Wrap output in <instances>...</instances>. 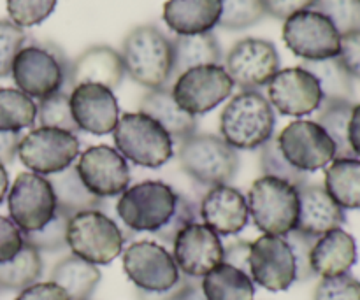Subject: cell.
I'll return each mask as SVG.
<instances>
[{
    "label": "cell",
    "instance_id": "obj_1",
    "mask_svg": "<svg viewBox=\"0 0 360 300\" xmlns=\"http://www.w3.org/2000/svg\"><path fill=\"white\" fill-rule=\"evenodd\" d=\"M125 74L148 90L172 83V41L155 25L132 28L122 42Z\"/></svg>",
    "mask_w": 360,
    "mask_h": 300
},
{
    "label": "cell",
    "instance_id": "obj_2",
    "mask_svg": "<svg viewBox=\"0 0 360 300\" xmlns=\"http://www.w3.org/2000/svg\"><path fill=\"white\" fill-rule=\"evenodd\" d=\"M276 115L267 97L248 90L234 95L220 115L221 139L234 150H259L273 139Z\"/></svg>",
    "mask_w": 360,
    "mask_h": 300
},
{
    "label": "cell",
    "instance_id": "obj_3",
    "mask_svg": "<svg viewBox=\"0 0 360 300\" xmlns=\"http://www.w3.org/2000/svg\"><path fill=\"white\" fill-rule=\"evenodd\" d=\"M176 155L181 171L206 188L229 185L238 174V150L213 133H192L178 143Z\"/></svg>",
    "mask_w": 360,
    "mask_h": 300
},
{
    "label": "cell",
    "instance_id": "obj_4",
    "mask_svg": "<svg viewBox=\"0 0 360 300\" xmlns=\"http://www.w3.org/2000/svg\"><path fill=\"white\" fill-rule=\"evenodd\" d=\"M69 65L58 46L46 44L23 46L14 58L13 76L18 90L30 98H46L58 91L69 90Z\"/></svg>",
    "mask_w": 360,
    "mask_h": 300
},
{
    "label": "cell",
    "instance_id": "obj_5",
    "mask_svg": "<svg viewBox=\"0 0 360 300\" xmlns=\"http://www.w3.org/2000/svg\"><path fill=\"white\" fill-rule=\"evenodd\" d=\"M112 137L116 151L139 167L158 169L174 155L171 136L153 118L141 111L120 116Z\"/></svg>",
    "mask_w": 360,
    "mask_h": 300
},
{
    "label": "cell",
    "instance_id": "obj_6",
    "mask_svg": "<svg viewBox=\"0 0 360 300\" xmlns=\"http://www.w3.org/2000/svg\"><path fill=\"white\" fill-rule=\"evenodd\" d=\"M246 202L253 223L266 235L285 237L295 230L299 193L290 183L273 176H262L252 185Z\"/></svg>",
    "mask_w": 360,
    "mask_h": 300
},
{
    "label": "cell",
    "instance_id": "obj_7",
    "mask_svg": "<svg viewBox=\"0 0 360 300\" xmlns=\"http://www.w3.org/2000/svg\"><path fill=\"white\" fill-rule=\"evenodd\" d=\"M127 235L111 216L102 211H83L69 220L67 246L72 255L94 263L108 266L123 253Z\"/></svg>",
    "mask_w": 360,
    "mask_h": 300
},
{
    "label": "cell",
    "instance_id": "obj_8",
    "mask_svg": "<svg viewBox=\"0 0 360 300\" xmlns=\"http://www.w3.org/2000/svg\"><path fill=\"white\" fill-rule=\"evenodd\" d=\"M178 193L164 181H141L120 195L116 214L130 232L160 230L176 209Z\"/></svg>",
    "mask_w": 360,
    "mask_h": 300
},
{
    "label": "cell",
    "instance_id": "obj_9",
    "mask_svg": "<svg viewBox=\"0 0 360 300\" xmlns=\"http://www.w3.org/2000/svg\"><path fill=\"white\" fill-rule=\"evenodd\" d=\"M81 144L76 133L39 126L21 136L18 158L39 176H53L65 171L79 158Z\"/></svg>",
    "mask_w": 360,
    "mask_h": 300
},
{
    "label": "cell",
    "instance_id": "obj_10",
    "mask_svg": "<svg viewBox=\"0 0 360 300\" xmlns=\"http://www.w3.org/2000/svg\"><path fill=\"white\" fill-rule=\"evenodd\" d=\"M234 90L231 76L221 65H200L188 69L172 81V97L185 112L202 116L227 100Z\"/></svg>",
    "mask_w": 360,
    "mask_h": 300
},
{
    "label": "cell",
    "instance_id": "obj_11",
    "mask_svg": "<svg viewBox=\"0 0 360 300\" xmlns=\"http://www.w3.org/2000/svg\"><path fill=\"white\" fill-rule=\"evenodd\" d=\"M7 209L13 223L23 234L41 230L56 214V199L49 179L34 172L18 176L7 193Z\"/></svg>",
    "mask_w": 360,
    "mask_h": 300
},
{
    "label": "cell",
    "instance_id": "obj_12",
    "mask_svg": "<svg viewBox=\"0 0 360 300\" xmlns=\"http://www.w3.org/2000/svg\"><path fill=\"white\" fill-rule=\"evenodd\" d=\"M283 41L295 56L316 62L340 55L341 34L329 18L309 9L285 20Z\"/></svg>",
    "mask_w": 360,
    "mask_h": 300
},
{
    "label": "cell",
    "instance_id": "obj_13",
    "mask_svg": "<svg viewBox=\"0 0 360 300\" xmlns=\"http://www.w3.org/2000/svg\"><path fill=\"white\" fill-rule=\"evenodd\" d=\"M123 270L137 290L160 294L174 288L181 280L171 253L151 241L134 242L123 253Z\"/></svg>",
    "mask_w": 360,
    "mask_h": 300
},
{
    "label": "cell",
    "instance_id": "obj_14",
    "mask_svg": "<svg viewBox=\"0 0 360 300\" xmlns=\"http://www.w3.org/2000/svg\"><path fill=\"white\" fill-rule=\"evenodd\" d=\"M285 160L302 172L326 169L336 158V146L316 122L297 119L285 126L276 137Z\"/></svg>",
    "mask_w": 360,
    "mask_h": 300
},
{
    "label": "cell",
    "instance_id": "obj_15",
    "mask_svg": "<svg viewBox=\"0 0 360 300\" xmlns=\"http://www.w3.org/2000/svg\"><path fill=\"white\" fill-rule=\"evenodd\" d=\"M225 70L234 86L243 91L259 90L280 72V53L266 39H241L225 56Z\"/></svg>",
    "mask_w": 360,
    "mask_h": 300
},
{
    "label": "cell",
    "instance_id": "obj_16",
    "mask_svg": "<svg viewBox=\"0 0 360 300\" xmlns=\"http://www.w3.org/2000/svg\"><path fill=\"white\" fill-rule=\"evenodd\" d=\"M250 276L269 292L288 290L297 281V269L287 239L266 234L255 239L250 249Z\"/></svg>",
    "mask_w": 360,
    "mask_h": 300
},
{
    "label": "cell",
    "instance_id": "obj_17",
    "mask_svg": "<svg viewBox=\"0 0 360 300\" xmlns=\"http://www.w3.org/2000/svg\"><path fill=\"white\" fill-rule=\"evenodd\" d=\"M76 169L83 185L102 200L122 195L130 185V167L127 160L115 148L105 144L83 151Z\"/></svg>",
    "mask_w": 360,
    "mask_h": 300
},
{
    "label": "cell",
    "instance_id": "obj_18",
    "mask_svg": "<svg viewBox=\"0 0 360 300\" xmlns=\"http://www.w3.org/2000/svg\"><path fill=\"white\" fill-rule=\"evenodd\" d=\"M267 100L283 116H308L316 112L323 100L316 77L306 69H283L267 84Z\"/></svg>",
    "mask_w": 360,
    "mask_h": 300
},
{
    "label": "cell",
    "instance_id": "obj_19",
    "mask_svg": "<svg viewBox=\"0 0 360 300\" xmlns=\"http://www.w3.org/2000/svg\"><path fill=\"white\" fill-rule=\"evenodd\" d=\"M172 259L179 273L202 280L210 270L224 262V244L217 232L204 223H190L172 242Z\"/></svg>",
    "mask_w": 360,
    "mask_h": 300
},
{
    "label": "cell",
    "instance_id": "obj_20",
    "mask_svg": "<svg viewBox=\"0 0 360 300\" xmlns=\"http://www.w3.org/2000/svg\"><path fill=\"white\" fill-rule=\"evenodd\" d=\"M69 104L77 129L91 136H108L120 119L118 100L102 84H77L70 90Z\"/></svg>",
    "mask_w": 360,
    "mask_h": 300
},
{
    "label": "cell",
    "instance_id": "obj_21",
    "mask_svg": "<svg viewBox=\"0 0 360 300\" xmlns=\"http://www.w3.org/2000/svg\"><path fill=\"white\" fill-rule=\"evenodd\" d=\"M199 216L218 235H236L250 221L248 202L234 186L218 185L204 193Z\"/></svg>",
    "mask_w": 360,
    "mask_h": 300
},
{
    "label": "cell",
    "instance_id": "obj_22",
    "mask_svg": "<svg viewBox=\"0 0 360 300\" xmlns=\"http://www.w3.org/2000/svg\"><path fill=\"white\" fill-rule=\"evenodd\" d=\"M299 214L295 230L319 239L347 223L345 209L327 193L322 185L299 186Z\"/></svg>",
    "mask_w": 360,
    "mask_h": 300
},
{
    "label": "cell",
    "instance_id": "obj_23",
    "mask_svg": "<svg viewBox=\"0 0 360 300\" xmlns=\"http://www.w3.org/2000/svg\"><path fill=\"white\" fill-rule=\"evenodd\" d=\"M125 77L122 55L109 46L97 44L84 49L69 65V90L77 84L94 83L115 90Z\"/></svg>",
    "mask_w": 360,
    "mask_h": 300
},
{
    "label": "cell",
    "instance_id": "obj_24",
    "mask_svg": "<svg viewBox=\"0 0 360 300\" xmlns=\"http://www.w3.org/2000/svg\"><path fill=\"white\" fill-rule=\"evenodd\" d=\"M357 259V242L354 235L343 228H336L316 239L309 263L315 276L333 278L350 273Z\"/></svg>",
    "mask_w": 360,
    "mask_h": 300
},
{
    "label": "cell",
    "instance_id": "obj_25",
    "mask_svg": "<svg viewBox=\"0 0 360 300\" xmlns=\"http://www.w3.org/2000/svg\"><path fill=\"white\" fill-rule=\"evenodd\" d=\"M221 16V0H169L164 21L174 34L195 35L211 32Z\"/></svg>",
    "mask_w": 360,
    "mask_h": 300
},
{
    "label": "cell",
    "instance_id": "obj_26",
    "mask_svg": "<svg viewBox=\"0 0 360 300\" xmlns=\"http://www.w3.org/2000/svg\"><path fill=\"white\" fill-rule=\"evenodd\" d=\"M139 107L141 112L153 118L171 136L172 143H181L197 132V118L179 109L169 86L144 93Z\"/></svg>",
    "mask_w": 360,
    "mask_h": 300
},
{
    "label": "cell",
    "instance_id": "obj_27",
    "mask_svg": "<svg viewBox=\"0 0 360 300\" xmlns=\"http://www.w3.org/2000/svg\"><path fill=\"white\" fill-rule=\"evenodd\" d=\"M171 41L172 81L193 67L220 65L221 48L218 44V39L211 32L195 35H176Z\"/></svg>",
    "mask_w": 360,
    "mask_h": 300
},
{
    "label": "cell",
    "instance_id": "obj_28",
    "mask_svg": "<svg viewBox=\"0 0 360 300\" xmlns=\"http://www.w3.org/2000/svg\"><path fill=\"white\" fill-rule=\"evenodd\" d=\"M101 280L98 267L76 255L60 260L49 274V281L58 285L69 300H90Z\"/></svg>",
    "mask_w": 360,
    "mask_h": 300
},
{
    "label": "cell",
    "instance_id": "obj_29",
    "mask_svg": "<svg viewBox=\"0 0 360 300\" xmlns=\"http://www.w3.org/2000/svg\"><path fill=\"white\" fill-rule=\"evenodd\" d=\"M49 183L55 192L56 211L62 213L63 216L72 218L83 211H102L104 207L102 199L90 193V190L83 185L76 165H70L65 171L53 174Z\"/></svg>",
    "mask_w": 360,
    "mask_h": 300
},
{
    "label": "cell",
    "instance_id": "obj_30",
    "mask_svg": "<svg viewBox=\"0 0 360 300\" xmlns=\"http://www.w3.org/2000/svg\"><path fill=\"white\" fill-rule=\"evenodd\" d=\"M207 300H253L255 283L243 270L221 262L200 280Z\"/></svg>",
    "mask_w": 360,
    "mask_h": 300
},
{
    "label": "cell",
    "instance_id": "obj_31",
    "mask_svg": "<svg viewBox=\"0 0 360 300\" xmlns=\"http://www.w3.org/2000/svg\"><path fill=\"white\" fill-rule=\"evenodd\" d=\"M323 188L343 209H360V158H334Z\"/></svg>",
    "mask_w": 360,
    "mask_h": 300
},
{
    "label": "cell",
    "instance_id": "obj_32",
    "mask_svg": "<svg viewBox=\"0 0 360 300\" xmlns=\"http://www.w3.org/2000/svg\"><path fill=\"white\" fill-rule=\"evenodd\" d=\"M302 69L316 77L322 90L323 100H347L354 102L355 81L343 67L338 56L316 62H302Z\"/></svg>",
    "mask_w": 360,
    "mask_h": 300
},
{
    "label": "cell",
    "instance_id": "obj_33",
    "mask_svg": "<svg viewBox=\"0 0 360 300\" xmlns=\"http://www.w3.org/2000/svg\"><path fill=\"white\" fill-rule=\"evenodd\" d=\"M355 104L347 100H322L316 109V123L327 132L336 146V158H354V151L348 141L352 112Z\"/></svg>",
    "mask_w": 360,
    "mask_h": 300
},
{
    "label": "cell",
    "instance_id": "obj_34",
    "mask_svg": "<svg viewBox=\"0 0 360 300\" xmlns=\"http://www.w3.org/2000/svg\"><path fill=\"white\" fill-rule=\"evenodd\" d=\"M42 276L41 252L25 242L16 256L0 263V290L21 292L39 283Z\"/></svg>",
    "mask_w": 360,
    "mask_h": 300
},
{
    "label": "cell",
    "instance_id": "obj_35",
    "mask_svg": "<svg viewBox=\"0 0 360 300\" xmlns=\"http://www.w3.org/2000/svg\"><path fill=\"white\" fill-rule=\"evenodd\" d=\"M37 122L34 98L16 88H0V132H21Z\"/></svg>",
    "mask_w": 360,
    "mask_h": 300
},
{
    "label": "cell",
    "instance_id": "obj_36",
    "mask_svg": "<svg viewBox=\"0 0 360 300\" xmlns=\"http://www.w3.org/2000/svg\"><path fill=\"white\" fill-rule=\"evenodd\" d=\"M262 0H221L218 25L225 30H245L266 18Z\"/></svg>",
    "mask_w": 360,
    "mask_h": 300
},
{
    "label": "cell",
    "instance_id": "obj_37",
    "mask_svg": "<svg viewBox=\"0 0 360 300\" xmlns=\"http://www.w3.org/2000/svg\"><path fill=\"white\" fill-rule=\"evenodd\" d=\"M37 119L39 125L48 126V129L67 130L70 133L79 132L72 118V112H70L67 91H58V93L41 98L37 105Z\"/></svg>",
    "mask_w": 360,
    "mask_h": 300
},
{
    "label": "cell",
    "instance_id": "obj_38",
    "mask_svg": "<svg viewBox=\"0 0 360 300\" xmlns=\"http://www.w3.org/2000/svg\"><path fill=\"white\" fill-rule=\"evenodd\" d=\"M260 167H262L264 176H273V178L283 179V181L294 185L295 188L309 183L306 172L299 171V169H295L294 165H290L285 160L280 148H278L276 137L269 139L260 148Z\"/></svg>",
    "mask_w": 360,
    "mask_h": 300
},
{
    "label": "cell",
    "instance_id": "obj_39",
    "mask_svg": "<svg viewBox=\"0 0 360 300\" xmlns=\"http://www.w3.org/2000/svg\"><path fill=\"white\" fill-rule=\"evenodd\" d=\"M69 220L70 218L63 216L62 213L56 211L55 218H53L48 225H44L41 230L23 234L25 242L34 246L37 252H44V253L63 252L65 248H69V246H67V227H69Z\"/></svg>",
    "mask_w": 360,
    "mask_h": 300
},
{
    "label": "cell",
    "instance_id": "obj_40",
    "mask_svg": "<svg viewBox=\"0 0 360 300\" xmlns=\"http://www.w3.org/2000/svg\"><path fill=\"white\" fill-rule=\"evenodd\" d=\"M313 9L329 18L341 35L360 30V0H316Z\"/></svg>",
    "mask_w": 360,
    "mask_h": 300
},
{
    "label": "cell",
    "instance_id": "obj_41",
    "mask_svg": "<svg viewBox=\"0 0 360 300\" xmlns=\"http://www.w3.org/2000/svg\"><path fill=\"white\" fill-rule=\"evenodd\" d=\"M58 0H7V14L20 28H30L48 20Z\"/></svg>",
    "mask_w": 360,
    "mask_h": 300
},
{
    "label": "cell",
    "instance_id": "obj_42",
    "mask_svg": "<svg viewBox=\"0 0 360 300\" xmlns=\"http://www.w3.org/2000/svg\"><path fill=\"white\" fill-rule=\"evenodd\" d=\"M27 41L23 28L11 20H0V79L11 76L14 58Z\"/></svg>",
    "mask_w": 360,
    "mask_h": 300
},
{
    "label": "cell",
    "instance_id": "obj_43",
    "mask_svg": "<svg viewBox=\"0 0 360 300\" xmlns=\"http://www.w3.org/2000/svg\"><path fill=\"white\" fill-rule=\"evenodd\" d=\"M197 216H199V209H197L195 204L190 199H186L185 195H179L176 200V209L172 213V216L169 218L167 223L160 228V230L155 232V237L160 239L165 244H172L176 239V235L183 230L185 227H188L190 223H195Z\"/></svg>",
    "mask_w": 360,
    "mask_h": 300
},
{
    "label": "cell",
    "instance_id": "obj_44",
    "mask_svg": "<svg viewBox=\"0 0 360 300\" xmlns=\"http://www.w3.org/2000/svg\"><path fill=\"white\" fill-rule=\"evenodd\" d=\"M315 300H360V281L350 273L322 278L316 285Z\"/></svg>",
    "mask_w": 360,
    "mask_h": 300
},
{
    "label": "cell",
    "instance_id": "obj_45",
    "mask_svg": "<svg viewBox=\"0 0 360 300\" xmlns=\"http://www.w3.org/2000/svg\"><path fill=\"white\" fill-rule=\"evenodd\" d=\"M285 239H287V242L292 248V253H294L297 281H309L315 276L311 270V263H309V256H311V249L316 239L311 237V235L301 234L297 230H292L290 234L285 235Z\"/></svg>",
    "mask_w": 360,
    "mask_h": 300
},
{
    "label": "cell",
    "instance_id": "obj_46",
    "mask_svg": "<svg viewBox=\"0 0 360 300\" xmlns=\"http://www.w3.org/2000/svg\"><path fill=\"white\" fill-rule=\"evenodd\" d=\"M23 244V232L13 223L11 218L0 216V263L13 260Z\"/></svg>",
    "mask_w": 360,
    "mask_h": 300
},
{
    "label": "cell",
    "instance_id": "obj_47",
    "mask_svg": "<svg viewBox=\"0 0 360 300\" xmlns=\"http://www.w3.org/2000/svg\"><path fill=\"white\" fill-rule=\"evenodd\" d=\"M338 58L341 60L347 72L354 77V81L360 83V30L341 35Z\"/></svg>",
    "mask_w": 360,
    "mask_h": 300
},
{
    "label": "cell",
    "instance_id": "obj_48",
    "mask_svg": "<svg viewBox=\"0 0 360 300\" xmlns=\"http://www.w3.org/2000/svg\"><path fill=\"white\" fill-rule=\"evenodd\" d=\"M266 14L276 20H288L294 14L315 7L316 0H262Z\"/></svg>",
    "mask_w": 360,
    "mask_h": 300
},
{
    "label": "cell",
    "instance_id": "obj_49",
    "mask_svg": "<svg viewBox=\"0 0 360 300\" xmlns=\"http://www.w3.org/2000/svg\"><path fill=\"white\" fill-rule=\"evenodd\" d=\"M250 249H252V244L243 239L224 246V263H229L250 276Z\"/></svg>",
    "mask_w": 360,
    "mask_h": 300
},
{
    "label": "cell",
    "instance_id": "obj_50",
    "mask_svg": "<svg viewBox=\"0 0 360 300\" xmlns=\"http://www.w3.org/2000/svg\"><path fill=\"white\" fill-rule=\"evenodd\" d=\"M14 300H69L65 292L58 285L46 281V283H35L32 287L20 292Z\"/></svg>",
    "mask_w": 360,
    "mask_h": 300
},
{
    "label": "cell",
    "instance_id": "obj_51",
    "mask_svg": "<svg viewBox=\"0 0 360 300\" xmlns=\"http://www.w3.org/2000/svg\"><path fill=\"white\" fill-rule=\"evenodd\" d=\"M20 132H0V164L11 165L18 157V146H20Z\"/></svg>",
    "mask_w": 360,
    "mask_h": 300
},
{
    "label": "cell",
    "instance_id": "obj_52",
    "mask_svg": "<svg viewBox=\"0 0 360 300\" xmlns=\"http://www.w3.org/2000/svg\"><path fill=\"white\" fill-rule=\"evenodd\" d=\"M176 300H207L204 295L202 287H200V281L195 278L185 276V283H183L181 290H179Z\"/></svg>",
    "mask_w": 360,
    "mask_h": 300
},
{
    "label": "cell",
    "instance_id": "obj_53",
    "mask_svg": "<svg viewBox=\"0 0 360 300\" xmlns=\"http://www.w3.org/2000/svg\"><path fill=\"white\" fill-rule=\"evenodd\" d=\"M348 141H350V148L354 151L355 158H360V104L355 105L354 112H352Z\"/></svg>",
    "mask_w": 360,
    "mask_h": 300
},
{
    "label": "cell",
    "instance_id": "obj_54",
    "mask_svg": "<svg viewBox=\"0 0 360 300\" xmlns=\"http://www.w3.org/2000/svg\"><path fill=\"white\" fill-rule=\"evenodd\" d=\"M7 190H9V176H7L6 165L0 164V204L7 197Z\"/></svg>",
    "mask_w": 360,
    "mask_h": 300
}]
</instances>
